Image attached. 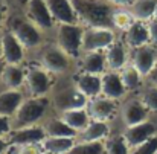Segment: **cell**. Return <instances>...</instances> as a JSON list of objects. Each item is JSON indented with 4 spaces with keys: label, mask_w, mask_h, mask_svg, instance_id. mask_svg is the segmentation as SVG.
Returning a JSON list of instances; mask_svg holds the SVG:
<instances>
[{
    "label": "cell",
    "mask_w": 157,
    "mask_h": 154,
    "mask_svg": "<svg viewBox=\"0 0 157 154\" xmlns=\"http://www.w3.org/2000/svg\"><path fill=\"white\" fill-rule=\"evenodd\" d=\"M26 86H28L29 93H31L34 98H41V96H44V95L51 90V86H52L49 72L44 70V69H40V67L31 69V70L26 73Z\"/></svg>",
    "instance_id": "7"
},
{
    "label": "cell",
    "mask_w": 157,
    "mask_h": 154,
    "mask_svg": "<svg viewBox=\"0 0 157 154\" xmlns=\"http://www.w3.org/2000/svg\"><path fill=\"white\" fill-rule=\"evenodd\" d=\"M87 111H89V114L93 121L107 122L117 111V102H116V99H111V98H107L104 95H99L93 99H89Z\"/></svg>",
    "instance_id": "6"
},
{
    "label": "cell",
    "mask_w": 157,
    "mask_h": 154,
    "mask_svg": "<svg viewBox=\"0 0 157 154\" xmlns=\"http://www.w3.org/2000/svg\"><path fill=\"white\" fill-rule=\"evenodd\" d=\"M11 130H12L11 119L0 114V137H6V136L11 133Z\"/></svg>",
    "instance_id": "36"
},
{
    "label": "cell",
    "mask_w": 157,
    "mask_h": 154,
    "mask_svg": "<svg viewBox=\"0 0 157 154\" xmlns=\"http://www.w3.org/2000/svg\"><path fill=\"white\" fill-rule=\"evenodd\" d=\"M21 104H23L21 92H18V89H9L0 93V114L6 117H12Z\"/></svg>",
    "instance_id": "21"
},
{
    "label": "cell",
    "mask_w": 157,
    "mask_h": 154,
    "mask_svg": "<svg viewBox=\"0 0 157 154\" xmlns=\"http://www.w3.org/2000/svg\"><path fill=\"white\" fill-rule=\"evenodd\" d=\"M134 17L131 12H127V11H116L114 15H113V26H116L117 29H122V31H127L133 23H134Z\"/></svg>",
    "instance_id": "32"
},
{
    "label": "cell",
    "mask_w": 157,
    "mask_h": 154,
    "mask_svg": "<svg viewBox=\"0 0 157 154\" xmlns=\"http://www.w3.org/2000/svg\"><path fill=\"white\" fill-rule=\"evenodd\" d=\"M15 2H17V3H20V5H25V6L29 3V0H15Z\"/></svg>",
    "instance_id": "44"
},
{
    "label": "cell",
    "mask_w": 157,
    "mask_h": 154,
    "mask_svg": "<svg viewBox=\"0 0 157 154\" xmlns=\"http://www.w3.org/2000/svg\"><path fill=\"white\" fill-rule=\"evenodd\" d=\"M55 107L56 110L67 111V110H75V108H87L89 104V98H86L76 87L75 89H69L64 90L61 93H58L55 96Z\"/></svg>",
    "instance_id": "12"
},
{
    "label": "cell",
    "mask_w": 157,
    "mask_h": 154,
    "mask_svg": "<svg viewBox=\"0 0 157 154\" xmlns=\"http://www.w3.org/2000/svg\"><path fill=\"white\" fill-rule=\"evenodd\" d=\"M148 78H150V81H151L154 86H157V64H156V67L151 70V73L148 75Z\"/></svg>",
    "instance_id": "40"
},
{
    "label": "cell",
    "mask_w": 157,
    "mask_h": 154,
    "mask_svg": "<svg viewBox=\"0 0 157 154\" xmlns=\"http://www.w3.org/2000/svg\"><path fill=\"white\" fill-rule=\"evenodd\" d=\"M156 151H157V134L153 136L151 139H148L147 142L131 148L130 154H156Z\"/></svg>",
    "instance_id": "35"
},
{
    "label": "cell",
    "mask_w": 157,
    "mask_h": 154,
    "mask_svg": "<svg viewBox=\"0 0 157 154\" xmlns=\"http://www.w3.org/2000/svg\"><path fill=\"white\" fill-rule=\"evenodd\" d=\"M48 137H76V131L70 128L61 117H52L43 125Z\"/></svg>",
    "instance_id": "26"
},
{
    "label": "cell",
    "mask_w": 157,
    "mask_h": 154,
    "mask_svg": "<svg viewBox=\"0 0 157 154\" xmlns=\"http://www.w3.org/2000/svg\"><path fill=\"white\" fill-rule=\"evenodd\" d=\"M25 58V46L9 31L3 34V60L6 64H18Z\"/></svg>",
    "instance_id": "18"
},
{
    "label": "cell",
    "mask_w": 157,
    "mask_h": 154,
    "mask_svg": "<svg viewBox=\"0 0 157 154\" xmlns=\"http://www.w3.org/2000/svg\"><path fill=\"white\" fill-rule=\"evenodd\" d=\"M125 40L127 44L133 49H137L140 46L150 44L151 37H150V28L145 25V21L134 20V23L125 31Z\"/></svg>",
    "instance_id": "19"
},
{
    "label": "cell",
    "mask_w": 157,
    "mask_h": 154,
    "mask_svg": "<svg viewBox=\"0 0 157 154\" xmlns=\"http://www.w3.org/2000/svg\"><path fill=\"white\" fill-rule=\"evenodd\" d=\"M110 136V127L102 121H90V124L76 134V142H101Z\"/></svg>",
    "instance_id": "20"
},
{
    "label": "cell",
    "mask_w": 157,
    "mask_h": 154,
    "mask_svg": "<svg viewBox=\"0 0 157 154\" xmlns=\"http://www.w3.org/2000/svg\"><path fill=\"white\" fill-rule=\"evenodd\" d=\"M156 154H157V151H156Z\"/></svg>",
    "instance_id": "46"
},
{
    "label": "cell",
    "mask_w": 157,
    "mask_h": 154,
    "mask_svg": "<svg viewBox=\"0 0 157 154\" xmlns=\"http://www.w3.org/2000/svg\"><path fill=\"white\" fill-rule=\"evenodd\" d=\"M151 111L147 108V105L137 99H133V101H128L122 107L121 110V116H122V122L125 127H131V125H136V124H140V122H145L148 121V114Z\"/></svg>",
    "instance_id": "13"
},
{
    "label": "cell",
    "mask_w": 157,
    "mask_h": 154,
    "mask_svg": "<svg viewBox=\"0 0 157 154\" xmlns=\"http://www.w3.org/2000/svg\"><path fill=\"white\" fill-rule=\"evenodd\" d=\"M82 38L84 29L78 23H59L56 31L58 46L69 56L75 58L82 51Z\"/></svg>",
    "instance_id": "3"
},
{
    "label": "cell",
    "mask_w": 157,
    "mask_h": 154,
    "mask_svg": "<svg viewBox=\"0 0 157 154\" xmlns=\"http://www.w3.org/2000/svg\"><path fill=\"white\" fill-rule=\"evenodd\" d=\"M153 20H156L157 21V9H156V14H154V18H153Z\"/></svg>",
    "instance_id": "45"
},
{
    "label": "cell",
    "mask_w": 157,
    "mask_h": 154,
    "mask_svg": "<svg viewBox=\"0 0 157 154\" xmlns=\"http://www.w3.org/2000/svg\"><path fill=\"white\" fill-rule=\"evenodd\" d=\"M113 5H117V6H131L136 0H110Z\"/></svg>",
    "instance_id": "38"
},
{
    "label": "cell",
    "mask_w": 157,
    "mask_h": 154,
    "mask_svg": "<svg viewBox=\"0 0 157 154\" xmlns=\"http://www.w3.org/2000/svg\"><path fill=\"white\" fill-rule=\"evenodd\" d=\"M9 31L17 37V40L25 48H35L41 43V29L26 18H12L9 25Z\"/></svg>",
    "instance_id": "4"
},
{
    "label": "cell",
    "mask_w": 157,
    "mask_h": 154,
    "mask_svg": "<svg viewBox=\"0 0 157 154\" xmlns=\"http://www.w3.org/2000/svg\"><path fill=\"white\" fill-rule=\"evenodd\" d=\"M53 20L58 23H78V14L72 0H46Z\"/></svg>",
    "instance_id": "16"
},
{
    "label": "cell",
    "mask_w": 157,
    "mask_h": 154,
    "mask_svg": "<svg viewBox=\"0 0 157 154\" xmlns=\"http://www.w3.org/2000/svg\"><path fill=\"white\" fill-rule=\"evenodd\" d=\"M5 17H6V3L0 0V25L5 21Z\"/></svg>",
    "instance_id": "39"
},
{
    "label": "cell",
    "mask_w": 157,
    "mask_h": 154,
    "mask_svg": "<svg viewBox=\"0 0 157 154\" xmlns=\"http://www.w3.org/2000/svg\"><path fill=\"white\" fill-rule=\"evenodd\" d=\"M131 148L124 134H113L105 139V154H130Z\"/></svg>",
    "instance_id": "29"
},
{
    "label": "cell",
    "mask_w": 157,
    "mask_h": 154,
    "mask_svg": "<svg viewBox=\"0 0 157 154\" xmlns=\"http://www.w3.org/2000/svg\"><path fill=\"white\" fill-rule=\"evenodd\" d=\"M3 58V35L0 34V60Z\"/></svg>",
    "instance_id": "43"
},
{
    "label": "cell",
    "mask_w": 157,
    "mask_h": 154,
    "mask_svg": "<svg viewBox=\"0 0 157 154\" xmlns=\"http://www.w3.org/2000/svg\"><path fill=\"white\" fill-rule=\"evenodd\" d=\"M28 15L34 25H37L40 29H51L53 26V17L51 9L48 6L46 0H29L26 5Z\"/></svg>",
    "instance_id": "10"
},
{
    "label": "cell",
    "mask_w": 157,
    "mask_h": 154,
    "mask_svg": "<svg viewBox=\"0 0 157 154\" xmlns=\"http://www.w3.org/2000/svg\"><path fill=\"white\" fill-rule=\"evenodd\" d=\"M148 28H150V37H151V41L157 44V21L156 20H151L150 25H148Z\"/></svg>",
    "instance_id": "37"
},
{
    "label": "cell",
    "mask_w": 157,
    "mask_h": 154,
    "mask_svg": "<svg viewBox=\"0 0 157 154\" xmlns=\"http://www.w3.org/2000/svg\"><path fill=\"white\" fill-rule=\"evenodd\" d=\"M114 43V34L110 28H89L84 31L82 51H104Z\"/></svg>",
    "instance_id": "5"
},
{
    "label": "cell",
    "mask_w": 157,
    "mask_h": 154,
    "mask_svg": "<svg viewBox=\"0 0 157 154\" xmlns=\"http://www.w3.org/2000/svg\"><path fill=\"white\" fill-rule=\"evenodd\" d=\"M142 102L151 113H157V86L153 84L151 87L145 89V92L142 93Z\"/></svg>",
    "instance_id": "34"
},
{
    "label": "cell",
    "mask_w": 157,
    "mask_h": 154,
    "mask_svg": "<svg viewBox=\"0 0 157 154\" xmlns=\"http://www.w3.org/2000/svg\"><path fill=\"white\" fill-rule=\"evenodd\" d=\"M156 131H157L156 125L153 122H150V121H145V122L127 127L125 131H124V137H125L127 144L130 145V148H134V147L147 142L153 136H156Z\"/></svg>",
    "instance_id": "11"
},
{
    "label": "cell",
    "mask_w": 157,
    "mask_h": 154,
    "mask_svg": "<svg viewBox=\"0 0 157 154\" xmlns=\"http://www.w3.org/2000/svg\"><path fill=\"white\" fill-rule=\"evenodd\" d=\"M2 79L9 89H18L23 83H26V73L18 64H6Z\"/></svg>",
    "instance_id": "28"
},
{
    "label": "cell",
    "mask_w": 157,
    "mask_h": 154,
    "mask_svg": "<svg viewBox=\"0 0 157 154\" xmlns=\"http://www.w3.org/2000/svg\"><path fill=\"white\" fill-rule=\"evenodd\" d=\"M5 66H6V63H5V60L2 58V60H0V78L3 76V70H5Z\"/></svg>",
    "instance_id": "42"
},
{
    "label": "cell",
    "mask_w": 157,
    "mask_h": 154,
    "mask_svg": "<svg viewBox=\"0 0 157 154\" xmlns=\"http://www.w3.org/2000/svg\"><path fill=\"white\" fill-rule=\"evenodd\" d=\"M131 14L139 21H148L154 18L157 9V0H136L131 6Z\"/></svg>",
    "instance_id": "27"
},
{
    "label": "cell",
    "mask_w": 157,
    "mask_h": 154,
    "mask_svg": "<svg viewBox=\"0 0 157 154\" xmlns=\"http://www.w3.org/2000/svg\"><path fill=\"white\" fill-rule=\"evenodd\" d=\"M11 154H46L43 142L25 144V145H11Z\"/></svg>",
    "instance_id": "33"
},
{
    "label": "cell",
    "mask_w": 157,
    "mask_h": 154,
    "mask_svg": "<svg viewBox=\"0 0 157 154\" xmlns=\"http://www.w3.org/2000/svg\"><path fill=\"white\" fill-rule=\"evenodd\" d=\"M8 141L6 139H3V137H0V154H5L6 153V150H8Z\"/></svg>",
    "instance_id": "41"
},
{
    "label": "cell",
    "mask_w": 157,
    "mask_h": 154,
    "mask_svg": "<svg viewBox=\"0 0 157 154\" xmlns=\"http://www.w3.org/2000/svg\"><path fill=\"white\" fill-rule=\"evenodd\" d=\"M48 107H49V99L44 96L23 101L20 108L15 111V114L11 119L12 130L37 125V122L46 114Z\"/></svg>",
    "instance_id": "2"
},
{
    "label": "cell",
    "mask_w": 157,
    "mask_h": 154,
    "mask_svg": "<svg viewBox=\"0 0 157 154\" xmlns=\"http://www.w3.org/2000/svg\"><path fill=\"white\" fill-rule=\"evenodd\" d=\"M156 64H157V53L153 46L145 44V46H140V48L134 49V53H133V66L144 76H148L151 73V70L156 67Z\"/></svg>",
    "instance_id": "15"
},
{
    "label": "cell",
    "mask_w": 157,
    "mask_h": 154,
    "mask_svg": "<svg viewBox=\"0 0 157 154\" xmlns=\"http://www.w3.org/2000/svg\"><path fill=\"white\" fill-rule=\"evenodd\" d=\"M59 117L70 127L73 128L76 133L82 131L92 121L87 108H75V110H67V111H63L59 114Z\"/></svg>",
    "instance_id": "23"
},
{
    "label": "cell",
    "mask_w": 157,
    "mask_h": 154,
    "mask_svg": "<svg viewBox=\"0 0 157 154\" xmlns=\"http://www.w3.org/2000/svg\"><path fill=\"white\" fill-rule=\"evenodd\" d=\"M46 137H48V134H46L43 127L32 125V127L11 130V133L6 136V141L9 145H25V144L43 142Z\"/></svg>",
    "instance_id": "8"
},
{
    "label": "cell",
    "mask_w": 157,
    "mask_h": 154,
    "mask_svg": "<svg viewBox=\"0 0 157 154\" xmlns=\"http://www.w3.org/2000/svg\"><path fill=\"white\" fill-rule=\"evenodd\" d=\"M69 55L63 51L59 46H48L41 53V61L43 66L48 72L53 73H61L69 69Z\"/></svg>",
    "instance_id": "9"
},
{
    "label": "cell",
    "mask_w": 157,
    "mask_h": 154,
    "mask_svg": "<svg viewBox=\"0 0 157 154\" xmlns=\"http://www.w3.org/2000/svg\"><path fill=\"white\" fill-rule=\"evenodd\" d=\"M105 67H107V56L102 51L86 52V55L81 58V70L86 73L101 75L104 73Z\"/></svg>",
    "instance_id": "22"
},
{
    "label": "cell",
    "mask_w": 157,
    "mask_h": 154,
    "mask_svg": "<svg viewBox=\"0 0 157 154\" xmlns=\"http://www.w3.org/2000/svg\"><path fill=\"white\" fill-rule=\"evenodd\" d=\"M78 18L89 28H110L113 25L114 5L110 0H72Z\"/></svg>",
    "instance_id": "1"
},
{
    "label": "cell",
    "mask_w": 157,
    "mask_h": 154,
    "mask_svg": "<svg viewBox=\"0 0 157 154\" xmlns=\"http://www.w3.org/2000/svg\"><path fill=\"white\" fill-rule=\"evenodd\" d=\"M67 154H105V141L101 142H76Z\"/></svg>",
    "instance_id": "31"
},
{
    "label": "cell",
    "mask_w": 157,
    "mask_h": 154,
    "mask_svg": "<svg viewBox=\"0 0 157 154\" xmlns=\"http://www.w3.org/2000/svg\"><path fill=\"white\" fill-rule=\"evenodd\" d=\"M76 144V137H46L43 148L46 154H67Z\"/></svg>",
    "instance_id": "24"
},
{
    "label": "cell",
    "mask_w": 157,
    "mask_h": 154,
    "mask_svg": "<svg viewBox=\"0 0 157 154\" xmlns=\"http://www.w3.org/2000/svg\"><path fill=\"white\" fill-rule=\"evenodd\" d=\"M105 56H107V66L110 70H122L125 67V63H127V52L122 43H117L114 41L105 52Z\"/></svg>",
    "instance_id": "25"
},
{
    "label": "cell",
    "mask_w": 157,
    "mask_h": 154,
    "mask_svg": "<svg viewBox=\"0 0 157 154\" xmlns=\"http://www.w3.org/2000/svg\"><path fill=\"white\" fill-rule=\"evenodd\" d=\"M75 87L86 98L93 99V98L102 95V79H101V75L81 72L78 76H75Z\"/></svg>",
    "instance_id": "14"
},
{
    "label": "cell",
    "mask_w": 157,
    "mask_h": 154,
    "mask_svg": "<svg viewBox=\"0 0 157 154\" xmlns=\"http://www.w3.org/2000/svg\"><path fill=\"white\" fill-rule=\"evenodd\" d=\"M101 79H102V95L107 98H111V99H121L127 89L124 86V81H122V76L121 73H117L116 70H110V72H104L101 75Z\"/></svg>",
    "instance_id": "17"
},
{
    "label": "cell",
    "mask_w": 157,
    "mask_h": 154,
    "mask_svg": "<svg viewBox=\"0 0 157 154\" xmlns=\"http://www.w3.org/2000/svg\"><path fill=\"white\" fill-rule=\"evenodd\" d=\"M121 76L124 81V86L127 90H136L140 84H142V73L131 64V66H125L121 70Z\"/></svg>",
    "instance_id": "30"
}]
</instances>
